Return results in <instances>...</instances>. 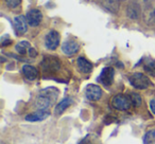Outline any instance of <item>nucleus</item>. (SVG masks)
I'll return each instance as SVG.
<instances>
[{
	"mask_svg": "<svg viewBox=\"0 0 155 144\" xmlns=\"http://www.w3.org/2000/svg\"><path fill=\"white\" fill-rule=\"evenodd\" d=\"M58 95V90L54 87H49L41 91L36 100V107L38 110H46L55 102Z\"/></svg>",
	"mask_w": 155,
	"mask_h": 144,
	"instance_id": "nucleus-1",
	"label": "nucleus"
},
{
	"mask_svg": "<svg viewBox=\"0 0 155 144\" xmlns=\"http://www.w3.org/2000/svg\"><path fill=\"white\" fill-rule=\"evenodd\" d=\"M131 85L136 89H147L151 85V81L149 80V78L147 75H144L143 73H134L130 76L129 78Z\"/></svg>",
	"mask_w": 155,
	"mask_h": 144,
	"instance_id": "nucleus-2",
	"label": "nucleus"
},
{
	"mask_svg": "<svg viewBox=\"0 0 155 144\" xmlns=\"http://www.w3.org/2000/svg\"><path fill=\"white\" fill-rule=\"evenodd\" d=\"M112 105L113 107L118 110H127L132 105L130 95H125V94L115 95L112 100Z\"/></svg>",
	"mask_w": 155,
	"mask_h": 144,
	"instance_id": "nucleus-3",
	"label": "nucleus"
},
{
	"mask_svg": "<svg viewBox=\"0 0 155 144\" xmlns=\"http://www.w3.org/2000/svg\"><path fill=\"white\" fill-rule=\"evenodd\" d=\"M60 34L56 31L52 30L46 35L45 37V46L48 50H55L60 45Z\"/></svg>",
	"mask_w": 155,
	"mask_h": 144,
	"instance_id": "nucleus-4",
	"label": "nucleus"
},
{
	"mask_svg": "<svg viewBox=\"0 0 155 144\" xmlns=\"http://www.w3.org/2000/svg\"><path fill=\"white\" fill-rule=\"evenodd\" d=\"M27 21L30 27H37L43 20V13L37 9H32L27 13L26 15Z\"/></svg>",
	"mask_w": 155,
	"mask_h": 144,
	"instance_id": "nucleus-5",
	"label": "nucleus"
},
{
	"mask_svg": "<svg viewBox=\"0 0 155 144\" xmlns=\"http://www.w3.org/2000/svg\"><path fill=\"white\" fill-rule=\"evenodd\" d=\"M13 26L18 35H24L28 31V21H27V18L22 15L14 17Z\"/></svg>",
	"mask_w": 155,
	"mask_h": 144,
	"instance_id": "nucleus-6",
	"label": "nucleus"
},
{
	"mask_svg": "<svg viewBox=\"0 0 155 144\" xmlns=\"http://www.w3.org/2000/svg\"><path fill=\"white\" fill-rule=\"evenodd\" d=\"M85 95L89 101H98L102 97V90L98 85L89 84L85 89Z\"/></svg>",
	"mask_w": 155,
	"mask_h": 144,
	"instance_id": "nucleus-7",
	"label": "nucleus"
},
{
	"mask_svg": "<svg viewBox=\"0 0 155 144\" xmlns=\"http://www.w3.org/2000/svg\"><path fill=\"white\" fill-rule=\"evenodd\" d=\"M114 75H115V71L112 67H105L103 68V70L101 71V74H100V82L104 85V86L108 87L113 84V81H114Z\"/></svg>",
	"mask_w": 155,
	"mask_h": 144,
	"instance_id": "nucleus-8",
	"label": "nucleus"
},
{
	"mask_svg": "<svg viewBox=\"0 0 155 144\" xmlns=\"http://www.w3.org/2000/svg\"><path fill=\"white\" fill-rule=\"evenodd\" d=\"M60 60L55 56H46L45 59L41 62V67L46 71H56L60 69Z\"/></svg>",
	"mask_w": 155,
	"mask_h": 144,
	"instance_id": "nucleus-9",
	"label": "nucleus"
},
{
	"mask_svg": "<svg viewBox=\"0 0 155 144\" xmlns=\"http://www.w3.org/2000/svg\"><path fill=\"white\" fill-rule=\"evenodd\" d=\"M79 48H80V46H79V43L77 41L73 40V39H69V40H66L62 45V51L64 52V54L70 56L77 53L79 51Z\"/></svg>",
	"mask_w": 155,
	"mask_h": 144,
	"instance_id": "nucleus-10",
	"label": "nucleus"
},
{
	"mask_svg": "<svg viewBox=\"0 0 155 144\" xmlns=\"http://www.w3.org/2000/svg\"><path fill=\"white\" fill-rule=\"evenodd\" d=\"M50 116V112L47 110H37L34 114H28L26 117L27 121H30V122H37V121H43L45 119H47Z\"/></svg>",
	"mask_w": 155,
	"mask_h": 144,
	"instance_id": "nucleus-11",
	"label": "nucleus"
},
{
	"mask_svg": "<svg viewBox=\"0 0 155 144\" xmlns=\"http://www.w3.org/2000/svg\"><path fill=\"white\" fill-rule=\"evenodd\" d=\"M22 73L29 81H34L38 76V71L35 67L31 65H24L22 66Z\"/></svg>",
	"mask_w": 155,
	"mask_h": 144,
	"instance_id": "nucleus-12",
	"label": "nucleus"
},
{
	"mask_svg": "<svg viewBox=\"0 0 155 144\" xmlns=\"http://www.w3.org/2000/svg\"><path fill=\"white\" fill-rule=\"evenodd\" d=\"M77 64H78V68H79V70L82 73H89L93 70V64L89 60H87L85 57H82V56L78 58Z\"/></svg>",
	"mask_w": 155,
	"mask_h": 144,
	"instance_id": "nucleus-13",
	"label": "nucleus"
},
{
	"mask_svg": "<svg viewBox=\"0 0 155 144\" xmlns=\"http://www.w3.org/2000/svg\"><path fill=\"white\" fill-rule=\"evenodd\" d=\"M140 14V7L137 2H132L127 8V15L131 19H137Z\"/></svg>",
	"mask_w": 155,
	"mask_h": 144,
	"instance_id": "nucleus-14",
	"label": "nucleus"
},
{
	"mask_svg": "<svg viewBox=\"0 0 155 144\" xmlns=\"http://www.w3.org/2000/svg\"><path fill=\"white\" fill-rule=\"evenodd\" d=\"M101 5L112 13H117L120 8L119 0H101Z\"/></svg>",
	"mask_w": 155,
	"mask_h": 144,
	"instance_id": "nucleus-15",
	"label": "nucleus"
},
{
	"mask_svg": "<svg viewBox=\"0 0 155 144\" xmlns=\"http://www.w3.org/2000/svg\"><path fill=\"white\" fill-rule=\"evenodd\" d=\"M71 104H72V100H71L70 98H65V99H63L62 101L56 105L55 109H54V114H55L56 116H60V114H62Z\"/></svg>",
	"mask_w": 155,
	"mask_h": 144,
	"instance_id": "nucleus-16",
	"label": "nucleus"
},
{
	"mask_svg": "<svg viewBox=\"0 0 155 144\" xmlns=\"http://www.w3.org/2000/svg\"><path fill=\"white\" fill-rule=\"evenodd\" d=\"M30 48H31V46H30V43H29V41L22 40V41H19V43L16 45L15 49H16V51H17V53L24 55V54H26L27 52H29Z\"/></svg>",
	"mask_w": 155,
	"mask_h": 144,
	"instance_id": "nucleus-17",
	"label": "nucleus"
},
{
	"mask_svg": "<svg viewBox=\"0 0 155 144\" xmlns=\"http://www.w3.org/2000/svg\"><path fill=\"white\" fill-rule=\"evenodd\" d=\"M143 143L144 144H155V129L147 131L143 137Z\"/></svg>",
	"mask_w": 155,
	"mask_h": 144,
	"instance_id": "nucleus-18",
	"label": "nucleus"
},
{
	"mask_svg": "<svg viewBox=\"0 0 155 144\" xmlns=\"http://www.w3.org/2000/svg\"><path fill=\"white\" fill-rule=\"evenodd\" d=\"M79 144H101L100 140L93 135H88L82 140Z\"/></svg>",
	"mask_w": 155,
	"mask_h": 144,
	"instance_id": "nucleus-19",
	"label": "nucleus"
},
{
	"mask_svg": "<svg viewBox=\"0 0 155 144\" xmlns=\"http://www.w3.org/2000/svg\"><path fill=\"white\" fill-rule=\"evenodd\" d=\"M130 99H131L132 105L135 106V107H138V106L141 105L142 100H141V97H140L138 93H136V92L131 93V94H130Z\"/></svg>",
	"mask_w": 155,
	"mask_h": 144,
	"instance_id": "nucleus-20",
	"label": "nucleus"
},
{
	"mask_svg": "<svg viewBox=\"0 0 155 144\" xmlns=\"http://www.w3.org/2000/svg\"><path fill=\"white\" fill-rule=\"evenodd\" d=\"M144 69H146L147 72H149L152 75H155V60H149L144 65Z\"/></svg>",
	"mask_w": 155,
	"mask_h": 144,
	"instance_id": "nucleus-21",
	"label": "nucleus"
},
{
	"mask_svg": "<svg viewBox=\"0 0 155 144\" xmlns=\"http://www.w3.org/2000/svg\"><path fill=\"white\" fill-rule=\"evenodd\" d=\"M5 3L11 9H15L21 3V0H5Z\"/></svg>",
	"mask_w": 155,
	"mask_h": 144,
	"instance_id": "nucleus-22",
	"label": "nucleus"
},
{
	"mask_svg": "<svg viewBox=\"0 0 155 144\" xmlns=\"http://www.w3.org/2000/svg\"><path fill=\"white\" fill-rule=\"evenodd\" d=\"M11 43H12V40L10 39L9 36H3L2 38H1V46H2V47H5V46L10 45Z\"/></svg>",
	"mask_w": 155,
	"mask_h": 144,
	"instance_id": "nucleus-23",
	"label": "nucleus"
},
{
	"mask_svg": "<svg viewBox=\"0 0 155 144\" xmlns=\"http://www.w3.org/2000/svg\"><path fill=\"white\" fill-rule=\"evenodd\" d=\"M28 53H29V56H30V57H35V56L37 55V51L34 49V48H30Z\"/></svg>",
	"mask_w": 155,
	"mask_h": 144,
	"instance_id": "nucleus-24",
	"label": "nucleus"
},
{
	"mask_svg": "<svg viewBox=\"0 0 155 144\" xmlns=\"http://www.w3.org/2000/svg\"><path fill=\"white\" fill-rule=\"evenodd\" d=\"M150 108H151V111L155 114V99H152L150 101Z\"/></svg>",
	"mask_w": 155,
	"mask_h": 144,
	"instance_id": "nucleus-25",
	"label": "nucleus"
},
{
	"mask_svg": "<svg viewBox=\"0 0 155 144\" xmlns=\"http://www.w3.org/2000/svg\"><path fill=\"white\" fill-rule=\"evenodd\" d=\"M154 19H155V10H154Z\"/></svg>",
	"mask_w": 155,
	"mask_h": 144,
	"instance_id": "nucleus-26",
	"label": "nucleus"
},
{
	"mask_svg": "<svg viewBox=\"0 0 155 144\" xmlns=\"http://www.w3.org/2000/svg\"><path fill=\"white\" fill-rule=\"evenodd\" d=\"M1 144H5V143H3V142H1Z\"/></svg>",
	"mask_w": 155,
	"mask_h": 144,
	"instance_id": "nucleus-27",
	"label": "nucleus"
}]
</instances>
